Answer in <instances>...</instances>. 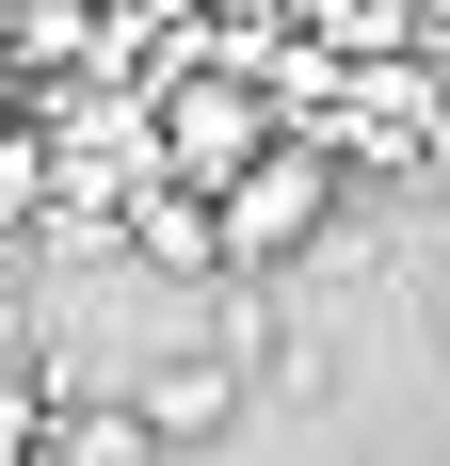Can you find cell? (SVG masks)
Here are the masks:
<instances>
[{
	"label": "cell",
	"mask_w": 450,
	"mask_h": 466,
	"mask_svg": "<svg viewBox=\"0 0 450 466\" xmlns=\"http://www.w3.org/2000/svg\"><path fill=\"white\" fill-rule=\"evenodd\" d=\"M338 129H370L386 161H403V145H435V81H403V65H370V81L338 96Z\"/></svg>",
	"instance_id": "5"
},
{
	"label": "cell",
	"mask_w": 450,
	"mask_h": 466,
	"mask_svg": "<svg viewBox=\"0 0 450 466\" xmlns=\"http://www.w3.org/2000/svg\"><path fill=\"white\" fill-rule=\"evenodd\" d=\"M16 226H48V129H33V113L0 129V241H16Z\"/></svg>",
	"instance_id": "6"
},
{
	"label": "cell",
	"mask_w": 450,
	"mask_h": 466,
	"mask_svg": "<svg viewBox=\"0 0 450 466\" xmlns=\"http://www.w3.org/2000/svg\"><path fill=\"white\" fill-rule=\"evenodd\" d=\"M273 129H290V113H273L258 65H178V81L145 96V161H161V193H225Z\"/></svg>",
	"instance_id": "2"
},
{
	"label": "cell",
	"mask_w": 450,
	"mask_h": 466,
	"mask_svg": "<svg viewBox=\"0 0 450 466\" xmlns=\"http://www.w3.org/2000/svg\"><path fill=\"white\" fill-rule=\"evenodd\" d=\"M0 129H16V65H0Z\"/></svg>",
	"instance_id": "8"
},
{
	"label": "cell",
	"mask_w": 450,
	"mask_h": 466,
	"mask_svg": "<svg viewBox=\"0 0 450 466\" xmlns=\"http://www.w3.org/2000/svg\"><path fill=\"white\" fill-rule=\"evenodd\" d=\"M338 226V145L322 129H273L241 177L210 193V258H225V289H258V274H290L306 241Z\"/></svg>",
	"instance_id": "1"
},
{
	"label": "cell",
	"mask_w": 450,
	"mask_h": 466,
	"mask_svg": "<svg viewBox=\"0 0 450 466\" xmlns=\"http://www.w3.org/2000/svg\"><path fill=\"white\" fill-rule=\"evenodd\" d=\"M33 451H48V386L0 354V466H33Z\"/></svg>",
	"instance_id": "7"
},
{
	"label": "cell",
	"mask_w": 450,
	"mask_h": 466,
	"mask_svg": "<svg viewBox=\"0 0 450 466\" xmlns=\"http://www.w3.org/2000/svg\"><path fill=\"white\" fill-rule=\"evenodd\" d=\"M129 434H145V451H210V434H241V370H225V354L145 370V386H129Z\"/></svg>",
	"instance_id": "3"
},
{
	"label": "cell",
	"mask_w": 450,
	"mask_h": 466,
	"mask_svg": "<svg viewBox=\"0 0 450 466\" xmlns=\"http://www.w3.org/2000/svg\"><path fill=\"white\" fill-rule=\"evenodd\" d=\"M129 241L161 258V274H225V258H210V193H161V177H145L129 193Z\"/></svg>",
	"instance_id": "4"
}]
</instances>
